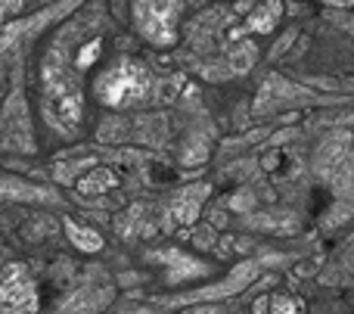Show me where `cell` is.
Listing matches in <instances>:
<instances>
[{"label":"cell","mask_w":354,"mask_h":314,"mask_svg":"<svg viewBox=\"0 0 354 314\" xmlns=\"http://www.w3.org/2000/svg\"><path fill=\"white\" fill-rule=\"evenodd\" d=\"M100 50H103V41H100V37H93V41H87L84 47H81L78 53H75V68H78V72H84V68H91V66H93V59H97V56H100Z\"/></svg>","instance_id":"cell-9"},{"label":"cell","mask_w":354,"mask_h":314,"mask_svg":"<svg viewBox=\"0 0 354 314\" xmlns=\"http://www.w3.org/2000/svg\"><path fill=\"white\" fill-rule=\"evenodd\" d=\"M180 3H134V25L149 44L171 47L177 41V16Z\"/></svg>","instance_id":"cell-2"},{"label":"cell","mask_w":354,"mask_h":314,"mask_svg":"<svg viewBox=\"0 0 354 314\" xmlns=\"http://www.w3.org/2000/svg\"><path fill=\"white\" fill-rule=\"evenodd\" d=\"M118 181H115V174L109 172V168H97V172H91L87 178H81L78 181V190L84 193V196H93V193H106V190H112Z\"/></svg>","instance_id":"cell-8"},{"label":"cell","mask_w":354,"mask_h":314,"mask_svg":"<svg viewBox=\"0 0 354 314\" xmlns=\"http://www.w3.org/2000/svg\"><path fill=\"white\" fill-rule=\"evenodd\" d=\"M93 91H97L100 103H106V106H131V103L147 97L149 75L140 62L122 59V62H115L109 72L100 75Z\"/></svg>","instance_id":"cell-1"},{"label":"cell","mask_w":354,"mask_h":314,"mask_svg":"<svg viewBox=\"0 0 354 314\" xmlns=\"http://www.w3.org/2000/svg\"><path fill=\"white\" fill-rule=\"evenodd\" d=\"M3 193H6V199H16V196H35V199H56L53 193H47V190H35V187H19L12 178H6L3 181Z\"/></svg>","instance_id":"cell-10"},{"label":"cell","mask_w":354,"mask_h":314,"mask_svg":"<svg viewBox=\"0 0 354 314\" xmlns=\"http://www.w3.org/2000/svg\"><path fill=\"white\" fill-rule=\"evenodd\" d=\"M205 196H208V187H205V184H199V187H187V190H183L180 196L174 199L171 215H174L180 224H193L196 218H199L202 199H205Z\"/></svg>","instance_id":"cell-4"},{"label":"cell","mask_w":354,"mask_h":314,"mask_svg":"<svg viewBox=\"0 0 354 314\" xmlns=\"http://www.w3.org/2000/svg\"><path fill=\"white\" fill-rule=\"evenodd\" d=\"M283 16V6L280 3H264V6H255V10H249V28L258 31V35H268V31H274V25L280 22Z\"/></svg>","instance_id":"cell-7"},{"label":"cell","mask_w":354,"mask_h":314,"mask_svg":"<svg viewBox=\"0 0 354 314\" xmlns=\"http://www.w3.org/2000/svg\"><path fill=\"white\" fill-rule=\"evenodd\" d=\"M252 62H255V44H243V47H239V53L233 56V68H236V72H243V68L252 66Z\"/></svg>","instance_id":"cell-12"},{"label":"cell","mask_w":354,"mask_h":314,"mask_svg":"<svg viewBox=\"0 0 354 314\" xmlns=\"http://www.w3.org/2000/svg\"><path fill=\"white\" fill-rule=\"evenodd\" d=\"M162 261H168L171 265V280H187V277H202V274L208 271L202 261H196V259H189V255H183V252H162L159 255Z\"/></svg>","instance_id":"cell-6"},{"label":"cell","mask_w":354,"mask_h":314,"mask_svg":"<svg viewBox=\"0 0 354 314\" xmlns=\"http://www.w3.org/2000/svg\"><path fill=\"white\" fill-rule=\"evenodd\" d=\"M0 305L3 314H31L37 308V286L25 265H6L0 280Z\"/></svg>","instance_id":"cell-3"},{"label":"cell","mask_w":354,"mask_h":314,"mask_svg":"<svg viewBox=\"0 0 354 314\" xmlns=\"http://www.w3.org/2000/svg\"><path fill=\"white\" fill-rule=\"evenodd\" d=\"M268 308H270V314H305V305L292 296H274L268 302Z\"/></svg>","instance_id":"cell-11"},{"label":"cell","mask_w":354,"mask_h":314,"mask_svg":"<svg viewBox=\"0 0 354 314\" xmlns=\"http://www.w3.org/2000/svg\"><path fill=\"white\" fill-rule=\"evenodd\" d=\"M66 237L75 243V249H81V252H100L103 249V237L97 234V230L84 228V224L72 221V218H66Z\"/></svg>","instance_id":"cell-5"}]
</instances>
